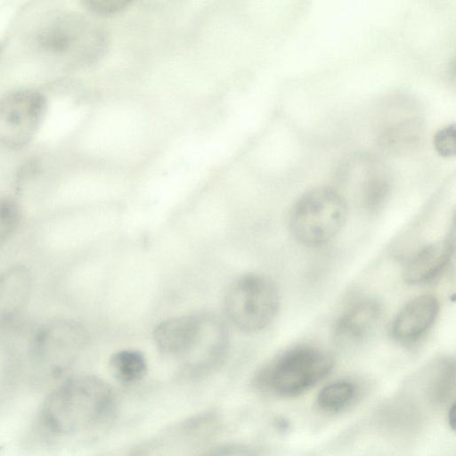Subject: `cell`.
<instances>
[{"label":"cell","mask_w":456,"mask_h":456,"mask_svg":"<svg viewBox=\"0 0 456 456\" xmlns=\"http://www.w3.org/2000/svg\"><path fill=\"white\" fill-rule=\"evenodd\" d=\"M111 390L107 383L94 376L68 379L45 400L43 418L54 432L72 434L97 423L109 410Z\"/></svg>","instance_id":"cell-1"},{"label":"cell","mask_w":456,"mask_h":456,"mask_svg":"<svg viewBox=\"0 0 456 456\" xmlns=\"http://www.w3.org/2000/svg\"><path fill=\"white\" fill-rule=\"evenodd\" d=\"M333 367V358L317 346L291 347L273 359L260 372L258 380L273 393L298 395L323 379Z\"/></svg>","instance_id":"cell-2"},{"label":"cell","mask_w":456,"mask_h":456,"mask_svg":"<svg viewBox=\"0 0 456 456\" xmlns=\"http://www.w3.org/2000/svg\"><path fill=\"white\" fill-rule=\"evenodd\" d=\"M280 307L276 284L268 276L250 273L235 279L226 289L224 311L239 330L256 332L275 319Z\"/></svg>","instance_id":"cell-3"},{"label":"cell","mask_w":456,"mask_h":456,"mask_svg":"<svg viewBox=\"0 0 456 456\" xmlns=\"http://www.w3.org/2000/svg\"><path fill=\"white\" fill-rule=\"evenodd\" d=\"M347 216L343 196L330 187H317L304 193L293 206L289 228L302 244L320 246L331 240Z\"/></svg>","instance_id":"cell-4"},{"label":"cell","mask_w":456,"mask_h":456,"mask_svg":"<svg viewBox=\"0 0 456 456\" xmlns=\"http://www.w3.org/2000/svg\"><path fill=\"white\" fill-rule=\"evenodd\" d=\"M45 109L44 95L36 91H19L0 99V142L11 148L29 142Z\"/></svg>","instance_id":"cell-5"},{"label":"cell","mask_w":456,"mask_h":456,"mask_svg":"<svg viewBox=\"0 0 456 456\" xmlns=\"http://www.w3.org/2000/svg\"><path fill=\"white\" fill-rule=\"evenodd\" d=\"M87 340L86 330L70 320H54L45 324L37 333L34 347L37 354L47 361H61L73 357Z\"/></svg>","instance_id":"cell-6"},{"label":"cell","mask_w":456,"mask_h":456,"mask_svg":"<svg viewBox=\"0 0 456 456\" xmlns=\"http://www.w3.org/2000/svg\"><path fill=\"white\" fill-rule=\"evenodd\" d=\"M440 304L433 295H421L408 302L396 314L391 326L392 337L400 342H412L433 325Z\"/></svg>","instance_id":"cell-7"},{"label":"cell","mask_w":456,"mask_h":456,"mask_svg":"<svg viewBox=\"0 0 456 456\" xmlns=\"http://www.w3.org/2000/svg\"><path fill=\"white\" fill-rule=\"evenodd\" d=\"M202 314L172 317L159 322L153 330L159 351L167 356L183 358L199 333Z\"/></svg>","instance_id":"cell-8"},{"label":"cell","mask_w":456,"mask_h":456,"mask_svg":"<svg viewBox=\"0 0 456 456\" xmlns=\"http://www.w3.org/2000/svg\"><path fill=\"white\" fill-rule=\"evenodd\" d=\"M381 316L382 306L378 301L357 302L337 321L333 330L336 342L352 345L362 341L376 329Z\"/></svg>","instance_id":"cell-9"},{"label":"cell","mask_w":456,"mask_h":456,"mask_svg":"<svg viewBox=\"0 0 456 456\" xmlns=\"http://www.w3.org/2000/svg\"><path fill=\"white\" fill-rule=\"evenodd\" d=\"M452 254L453 244L450 240H440L427 245L404 266V281L410 284L431 281L447 266Z\"/></svg>","instance_id":"cell-10"},{"label":"cell","mask_w":456,"mask_h":456,"mask_svg":"<svg viewBox=\"0 0 456 456\" xmlns=\"http://www.w3.org/2000/svg\"><path fill=\"white\" fill-rule=\"evenodd\" d=\"M31 285V274L23 266H12L0 273V324L21 310L28 298Z\"/></svg>","instance_id":"cell-11"},{"label":"cell","mask_w":456,"mask_h":456,"mask_svg":"<svg viewBox=\"0 0 456 456\" xmlns=\"http://www.w3.org/2000/svg\"><path fill=\"white\" fill-rule=\"evenodd\" d=\"M371 163L370 161L367 171L363 172L361 200L366 211L376 213L383 207L387 198L389 183L386 175Z\"/></svg>","instance_id":"cell-12"},{"label":"cell","mask_w":456,"mask_h":456,"mask_svg":"<svg viewBox=\"0 0 456 456\" xmlns=\"http://www.w3.org/2000/svg\"><path fill=\"white\" fill-rule=\"evenodd\" d=\"M112 375L123 383H133L141 379L147 369L144 355L133 349H124L113 354L110 359Z\"/></svg>","instance_id":"cell-13"},{"label":"cell","mask_w":456,"mask_h":456,"mask_svg":"<svg viewBox=\"0 0 456 456\" xmlns=\"http://www.w3.org/2000/svg\"><path fill=\"white\" fill-rule=\"evenodd\" d=\"M354 394L355 387L351 382L336 381L322 387L316 401L322 410L334 412L347 406Z\"/></svg>","instance_id":"cell-14"},{"label":"cell","mask_w":456,"mask_h":456,"mask_svg":"<svg viewBox=\"0 0 456 456\" xmlns=\"http://www.w3.org/2000/svg\"><path fill=\"white\" fill-rule=\"evenodd\" d=\"M20 219L19 206L12 200L0 199V244L13 232Z\"/></svg>","instance_id":"cell-15"},{"label":"cell","mask_w":456,"mask_h":456,"mask_svg":"<svg viewBox=\"0 0 456 456\" xmlns=\"http://www.w3.org/2000/svg\"><path fill=\"white\" fill-rule=\"evenodd\" d=\"M130 4L131 2L127 0H87L83 2L89 12L104 17L123 12Z\"/></svg>","instance_id":"cell-16"},{"label":"cell","mask_w":456,"mask_h":456,"mask_svg":"<svg viewBox=\"0 0 456 456\" xmlns=\"http://www.w3.org/2000/svg\"><path fill=\"white\" fill-rule=\"evenodd\" d=\"M434 144L438 153L444 157L453 156L455 153V126L451 125L436 133Z\"/></svg>","instance_id":"cell-17"},{"label":"cell","mask_w":456,"mask_h":456,"mask_svg":"<svg viewBox=\"0 0 456 456\" xmlns=\"http://www.w3.org/2000/svg\"><path fill=\"white\" fill-rule=\"evenodd\" d=\"M206 456H257V454L246 446L227 445L217 448Z\"/></svg>","instance_id":"cell-18"},{"label":"cell","mask_w":456,"mask_h":456,"mask_svg":"<svg viewBox=\"0 0 456 456\" xmlns=\"http://www.w3.org/2000/svg\"><path fill=\"white\" fill-rule=\"evenodd\" d=\"M449 419H450V425L453 428L454 422H455V407L452 405L451 411H449Z\"/></svg>","instance_id":"cell-19"}]
</instances>
